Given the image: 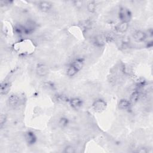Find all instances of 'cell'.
I'll use <instances>...</instances> for the list:
<instances>
[{
  "label": "cell",
  "mask_w": 153,
  "mask_h": 153,
  "mask_svg": "<svg viewBox=\"0 0 153 153\" xmlns=\"http://www.w3.org/2000/svg\"><path fill=\"white\" fill-rule=\"evenodd\" d=\"M106 107V102L101 99H96L92 104L93 109L96 112H101L103 111Z\"/></svg>",
  "instance_id": "2"
},
{
  "label": "cell",
  "mask_w": 153,
  "mask_h": 153,
  "mask_svg": "<svg viewBox=\"0 0 153 153\" xmlns=\"http://www.w3.org/2000/svg\"><path fill=\"white\" fill-rule=\"evenodd\" d=\"M118 17L121 22L128 23L131 18V13L128 8L121 7L119 10Z\"/></svg>",
  "instance_id": "1"
},
{
  "label": "cell",
  "mask_w": 153,
  "mask_h": 153,
  "mask_svg": "<svg viewBox=\"0 0 153 153\" xmlns=\"http://www.w3.org/2000/svg\"><path fill=\"white\" fill-rule=\"evenodd\" d=\"M146 33L141 30H135L133 33V38L134 40L137 42H141L144 41L146 39Z\"/></svg>",
  "instance_id": "3"
},
{
  "label": "cell",
  "mask_w": 153,
  "mask_h": 153,
  "mask_svg": "<svg viewBox=\"0 0 153 153\" xmlns=\"http://www.w3.org/2000/svg\"><path fill=\"white\" fill-rule=\"evenodd\" d=\"M38 8L42 12H47L52 7V4L49 1H42L38 2Z\"/></svg>",
  "instance_id": "5"
},
{
  "label": "cell",
  "mask_w": 153,
  "mask_h": 153,
  "mask_svg": "<svg viewBox=\"0 0 153 153\" xmlns=\"http://www.w3.org/2000/svg\"><path fill=\"white\" fill-rule=\"evenodd\" d=\"M70 105L71 107L74 109H79L82 105V100L79 97H74L70 100Z\"/></svg>",
  "instance_id": "9"
},
{
  "label": "cell",
  "mask_w": 153,
  "mask_h": 153,
  "mask_svg": "<svg viewBox=\"0 0 153 153\" xmlns=\"http://www.w3.org/2000/svg\"><path fill=\"white\" fill-rule=\"evenodd\" d=\"M36 72L38 76H44L48 73V68L44 64H39L36 68Z\"/></svg>",
  "instance_id": "6"
},
{
  "label": "cell",
  "mask_w": 153,
  "mask_h": 153,
  "mask_svg": "<svg viewBox=\"0 0 153 153\" xmlns=\"http://www.w3.org/2000/svg\"><path fill=\"white\" fill-rule=\"evenodd\" d=\"M63 152L65 153H75L76 152V150L74 146L71 145H68L64 148Z\"/></svg>",
  "instance_id": "16"
},
{
  "label": "cell",
  "mask_w": 153,
  "mask_h": 153,
  "mask_svg": "<svg viewBox=\"0 0 153 153\" xmlns=\"http://www.w3.org/2000/svg\"><path fill=\"white\" fill-rule=\"evenodd\" d=\"M79 71L72 64H71L70 66L68 68L67 71H66V74L69 77H72L75 76Z\"/></svg>",
  "instance_id": "11"
},
{
  "label": "cell",
  "mask_w": 153,
  "mask_h": 153,
  "mask_svg": "<svg viewBox=\"0 0 153 153\" xmlns=\"http://www.w3.org/2000/svg\"><path fill=\"white\" fill-rule=\"evenodd\" d=\"M140 96V92L139 91H133L131 94L130 99H129V101L131 103V104L136 103V102H137L138 100H139Z\"/></svg>",
  "instance_id": "13"
},
{
  "label": "cell",
  "mask_w": 153,
  "mask_h": 153,
  "mask_svg": "<svg viewBox=\"0 0 153 153\" xmlns=\"http://www.w3.org/2000/svg\"><path fill=\"white\" fill-rule=\"evenodd\" d=\"M131 105V104L129 100L123 99H121L118 102V108L122 110H126L130 107Z\"/></svg>",
  "instance_id": "10"
},
{
  "label": "cell",
  "mask_w": 153,
  "mask_h": 153,
  "mask_svg": "<svg viewBox=\"0 0 153 153\" xmlns=\"http://www.w3.org/2000/svg\"><path fill=\"white\" fill-rule=\"evenodd\" d=\"M128 27H129L128 23L124 22H121L115 26V29L117 31V32L123 33L126 32L128 30Z\"/></svg>",
  "instance_id": "8"
},
{
  "label": "cell",
  "mask_w": 153,
  "mask_h": 153,
  "mask_svg": "<svg viewBox=\"0 0 153 153\" xmlns=\"http://www.w3.org/2000/svg\"><path fill=\"white\" fill-rule=\"evenodd\" d=\"M10 90V85L8 82H3L1 84L0 93L1 95H6Z\"/></svg>",
  "instance_id": "12"
},
{
  "label": "cell",
  "mask_w": 153,
  "mask_h": 153,
  "mask_svg": "<svg viewBox=\"0 0 153 153\" xmlns=\"http://www.w3.org/2000/svg\"><path fill=\"white\" fill-rule=\"evenodd\" d=\"M6 121H7V117L5 115V114H1L0 117V126L1 128L5 125Z\"/></svg>",
  "instance_id": "17"
},
{
  "label": "cell",
  "mask_w": 153,
  "mask_h": 153,
  "mask_svg": "<svg viewBox=\"0 0 153 153\" xmlns=\"http://www.w3.org/2000/svg\"><path fill=\"white\" fill-rule=\"evenodd\" d=\"M69 124V120L66 117H61L59 121V125L62 127L67 126Z\"/></svg>",
  "instance_id": "15"
},
{
  "label": "cell",
  "mask_w": 153,
  "mask_h": 153,
  "mask_svg": "<svg viewBox=\"0 0 153 153\" xmlns=\"http://www.w3.org/2000/svg\"><path fill=\"white\" fill-rule=\"evenodd\" d=\"M96 7H97L96 3L94 1H89L87 4V9L88 11H89L91 13H93L96 11Z\"/></svg>",
  "instance_id": "14"
},
{
  "label": "cell",
  "mask_w": 153,
  "mask_h": 153,
  "mask_svg": "<svg viewBox=\"0 0 153 153\" xmlns=\"http://www.w3.org/2000/svg\"><path fill=\"white\" fill-rule=\"evenodd\" d=\"M25 140L26 143L29 145L32 146L34 145L37 140V137L35 133L31 131H28L25 134Z\"/></svg>",
  "instance_id": "4"
},
{
  "label": "cell",
  "mask_w": 153,
  "mask_h": 153,
  "mask_svg": "<svg viewBox=\"0 0 153 153\" xmlns=\"http://www.w3.org/2000/svg\"><path fill=\"white\" fill-rule=\"evenodd\" d=\"M20 102V99L16 94H11L8 99V103L11 108H16L18 106Z\"/></svg>",
  "instance_id": "7"
}]
</instances>
